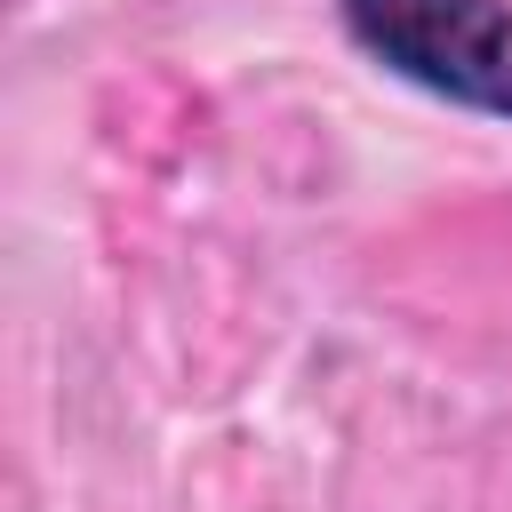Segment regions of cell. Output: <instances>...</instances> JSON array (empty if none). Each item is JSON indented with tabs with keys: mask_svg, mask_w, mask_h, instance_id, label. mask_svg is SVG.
I'll list each match as a JSON object with an SVG mask.
<instances>
[{
	"mask_svg": "<svg viewBox=\"0 0 512 512\" xmlns=\"http://www.w3.org/2000/svg\"><path fill=\"white\" fill-rule=\"evenodd\" d=\"M336 16L392 80L512 128V0H336Z\"/></svg>",
	"mask_w": 512,
	"mask_h": 512,
	"instance_id": "cell-1",
	"label": "cell"
}]
</instances>
